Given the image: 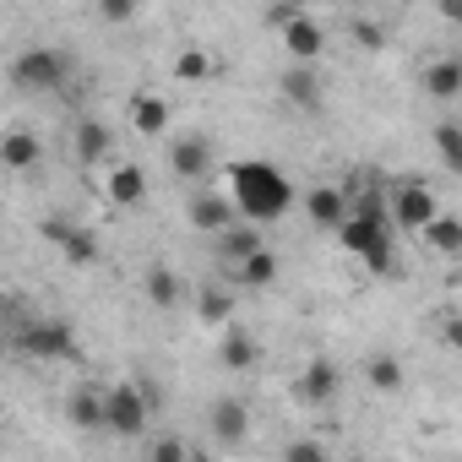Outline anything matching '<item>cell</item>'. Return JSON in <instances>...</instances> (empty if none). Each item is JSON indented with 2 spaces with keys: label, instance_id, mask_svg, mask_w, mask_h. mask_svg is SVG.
Segmentation results:
<instances>
[{
  "label": "cell",
  "instance_id": "cell-1",
  "mask_svg": "<svg viewBox=\"0 0 462 462\" xmlns=\"http://www.w3.org/2000/svg\"><path fill=\"white\" fill-rule=\"evenodd\" d=\"M228 185H235V207L245 223H278L289 207H294V185L278 163L267 158H240V163H228Z\"/></svg>",
  "mask_w": 462,
  "mask_h": 462
},
{
  "label": "cell",
  "instance_id": "cell-2",
  "mask_svg": "<svg viewBox=\"0 0 462 462\" xmlns=\"http://www.w3.org/2000/svg\"><path fill=\"white\" fill-rule=\"evenodd\" d=\"M71 77V55L55 50V44H28L17 60H12V82L23 93H60Z\"/></svg>",
  "mask_w": 462,
  "mask_h": 462
},
{
  "label": "cell",
  "instance_id": "cell-3",
  "mask_svg": "<svg viewBox=\"0 0 462 462\" xmlns=\"http://www.w3.org/2000/svg\"><path fill=\"white\" fill-rule=\"evenodd\" d=\"M147 419H152L147 386H131V381L109 386V430H104V435H115V440H142V435H147Z\"/></svg>",
  "mask_w": 462,
  "mask_h": 462
},
{
  "label": "cell",
  "instance_id": "cell-4",
  "mask_svg": "<svg viewBox=\"0 0 462 462\" xmlns=\"http://www.w3.org/2000/svg\"><path fill=\"white\" fill-rule=\"evenodd\" d=\"M440 217V201L424 180H402L392 190V228H402V235H424V228Z\"/></svg>",
  "mask_w": 462,
  "mask_h": 462
},
{
  "label": "cell",
  "instance_id": "cell-5",
  "mask_svg": "<svg viewBox=\"0 0 462 462\" xmlns=\"http://www.w3.org/2000/svg\"><path fill=\"white\" fill-rule=\"evenodd\" d=\"M17 348L33 354V359H77V332H71V321L44 316V321H33V327L17 332Z\"/></svg>",
  "mask_w": 462,
  "mask_h": 462
},
{
  "label": "cell",
  "instance_id": "cell-6",
  "mask_svg": "<svg viewBox=\"0 0 462 462\" xmlns=\"http://www.w3.org/2000/svg\"><path fill=\"white\" fill-rule=\"evenodd\" d=\"M337 392H343V370H337L332 359H310V365L300 370V381H294V397H300L305 408H332Z\"/></svg>",
  "mask_w": 462,
  "mask_h": 462
},
{
  "label": "cell",
  "instance_id": "cell-7",
  "mask_svg": "<svg viewBox=\"0 0 462 462\" xmlns=\"http://www.w3.org/2000/svg\"><path fill=\"white\" fill-rule=\"evenodd\" d=\"M66 419H71L82 435L109 430V386H93V381L71 386V397H66Z\"/></svg>",
  "mask_w": 462,
  "mask_h": 462
},
{
  "label": "cell",
  "instance_id": "cell-8",
  "mask_svg": "<svg viewBox=\"0 0 462 462\" xmlns=\"http://www.w3.org/2000/svg\"><path fill=\"white\" fill-rule=\"evenodd\" d=\"M207 430H212V440L217 446H245L251 440V408L240 402V397H217L212 408H207Z\"/></svg>",
  "mask_w": 462,
  "mask_h": 462
},
{
  "label": "cell",
  "instance_id": "cell-9",
  "mask_svg": "<svg viewBox=\"0 0 462 462\" xmlns=\"http://www.w3.org/2000/svg\"><path fill=\"white\" fill-rule=\"evenodd\" d=\"M348 212H354V201H348L343 185H310L305 190V217L316 228H327V235H337V228L348 223Z\"/></svg>",
  "mask_w": 462,
  "mask_h": 462
},
{
  "label": "cell",
  "instance_id": "cell-10",
  "mask_svg": "<svg viewBox=\"0 0 462 462\" xmlns=\"http://www.w3.org/2000/svg\"><path fill=\"white\" fill-rule=\"evenodd\" d=\"M169 174L190 180V185H207L212 180V147L201 136H174L169 142Z\"/></svg>",
  "mask_w": 462,
  "mask_h": 462
},
{
  "label": "cell",
  "instance_id": "cell-11",
  "mask_svg": "<svg viewBox=\"0 0 462 462\" xmlns=\"http://www.w3.org/2000/svg\"><path fill=\"white\" fill-rule=\"evenodd\" d=\"M240 207H235V196H217V190H196L190 196V228H201V235H228L240 217H235Z\"/></svg>",
  "mask_w": 462,
  "mask_h": 462
},
{
  "label": "cell",
  "instance_id": "cell-12",
  "mask_svg": "<svg viewBox=\"0 0 462 462\" xmlns=\"http://www.w3.org/2000/svg\"><path fill=\"white\" fill-rule=\"evenodd\" d=\"M262 251H267V245H262V228H256V223H245V217L228 228V235H217V240H212V256H217L228 273L245 267V262H251V256H262Z\"/></svg>",
  "mask_w": 462,
  "mask_h": 462
},
{
  "label": "cell",
  "instance_id": "cell-13",
  "mask_svg": "<svg viewBox=\"0 0 462 462\" xmlns=\"http://www.w3.org/2000/svg\"><path fill=\"white\" fill-rule=\"evenodd\" d=\"M283 50L294 55V66H316V55L327 50V28H321L316 17H305V12H300V17L283 28Z\"/></svg>",
  "mask_w": 462,
  "mask_h": 462
},
{
  "label": "cell",
  "instance_id": "cell-14",
  "mask_svg": "<svg viewBox=\"0 0 462 462\" xmlns=\"http://www.w3.org/2000/svg\"><path fill=\"white\" fill-rule=\"evenodd\" d=\"M217 365H223V370H235V375L256 370V365H262V348H256V337H251V332H240V327H228V332L217 337Z\"/></svg>",
  "mask_w": 462,
  "mask_h": 462
},
{
  "label": "cell",
  "instance_id": "cell-15",
  "mask_svg": "<svg viewBox=\"0 0 462 462\" xmlns=\"http://www.w3.org/2000/svg\"><path fill=\"white\" fill-rule=\"evenodd\" d=\"M278 88H283V98L294 104V109H321V77H316V66H289L283 77H278Z\"/></svg>",
  "mask_w": 462,
  "mask_h": 462
},
{
  "label": "cell",
  "instance_id": "cell-16",
  "mask_svg": "<svg viewBox=\"0 0 462 462\" xmlns=\"http://www.w3.org/2000/svg\"><path fill=\"white\" fill-rule=\"evenodd\" d=\"M0 163H6L12 174H28L44 163V142L33 131H6V142H0Z\"/></svg>",
  "mask_w": 462,
  "mask_h": 462
},
{
  "label": "cell",
  "instance_id": "cell-17",
  "mask_svg": "<svg viewBox=\"0 0 462 462\" xmlns=\"http://www.w3.org/2000/svg\"><path fill=\"white\" fill-rule=\"evenodd\" d=\"M125 115H131V131H136V136H163V131H169V104H163L158 93H136V98L125 104Z\"/></svg>",
  "mask_w": 462,
  "mask_h": 462
},
{
  "label": "cell",
  "instance_id": "cell-18",
  "mask_svg": "<svg viewBox=\"0 0 462 462\" xmlns=\"http://www.w3.org/2000/svg\"><path fill=\"white\" fill-rule=\"evenodd\" d=\"M71 147H77V163L98 169V163L109 158V147H115V131H109L104 120H82V125H77V136H71Z\"/></svg>",
  "mask_w": 462,
  "mask_h": 462
},
{
  "label": "cell",
  "instance_id": "cell-19",
  "mask_svg": "<svg viewBox=\"0 0 462 462\" xmlns=\"http://www.w3.org/2000/svg\"><path fill=\"white\" fill-rule=\"evenodd\" d=\"M180 300H185L180 273H174V267H163V262H152V267H147V305H152V310H174Z\"/></svg>",
  "mask_w": 462,
  "mask_h": 462
},
{
  "label": "cell",
  "instance_id": "cell-20",
  "mask_svg": "<svg viewBox=\"0 0 462 462\" xmlns=\"http://www.w3.org/2000/svg\"><path fill=\"white\" fill-rule=\"evenodd\" d=\"M365 381H370V392H386V397H392V392H402L408 375H402V359H397L392 348H375V354L365 359Z\"/></svg>",
  "mask_w": 462,
  "mask_h": 462
},
{
  "label": "cell",
  "instance_id": "cell-21",
  "mask_svg": "<svg viewBox=\"0 0 462 462\" xmlns=\"http://www.w3.org/2000/svg\"><path fill=\"white\" fill-rule=\"evenodd\" d=\"M109 201H115V207H142V201H147V174H142L136 163H120V169L109 174Z\"/></svg>",
  "mask_w": 462,
  "mask_h": 462
},
{
  "label": "cell",
  "instance_id": "cell-22",
  "mask_svg": "<svg viewBox=\"0 0 462 462\" xmlns=\"http://www.w3.org/2000/svg\"><path fill=\"white\" fill-rule=\"evenodd\" d=\"M424 88H430V98H457V93H462V60H457V55H440V60H430V71H424Z\"/></svg>",
  "mask_w": 462,
  "mask_h": 462
},
{
  "label": "cell",
  "instance_id": "cell-23",
  "mask_svg": "<svg viewBox=\"0 0 462 462\" xmlns=\"http://www.w3.org/2000/svg\"><path fill=\"white\" fill-rule=\"evenodd\" d=\"M424 245H430V251H440V256H457V251H462V217L440 212V217L424 228Z\"/></svg>",
  "mask_w": 462,
  "mask_h": 462
},
{
  "label": "cell",
  "instance_id": "cell-24",
  "mask_svg": "<svg viewBox=\"0 0 462 462\" xmlns=\"http://www.w3.org/2000/svg\"><path fill=\"white\" fill-rule=\"evenodd\" d=\"M228 278L245 283V289H273V283H278V256H273V251H262V256H251L245 267H235Z\"/></svg>",
  "mask_w": 462,
  "mask_h": 462
},
{
  "label": "cell",
  "instance_id": "cell-25",
  "mask_svg": "<svg viewBox=\"0 0 462 462\" xmlns=\"http://www.w3.org/2000/svg\"><path fill=\"white\" fill-rule=\"evenodd\" d=\"M60 256L71 262V267H98V256H104V245H98V235H93V228H82L77 223V235L60 245Z\"/></svg>",
  "mask_w": 462,
  "mask_h": 462
},
{
  "label": "cell",
  "instance_id": "cell-26",
  "mask_svg": "<svg viewBox=\"0 0 462 462\" xmlns=\"http://www.w3.org/2000/svg\"><path fill=\"white\" fill-rule=\"evenodd\" d=\"M196 316H201L207 327H223L228 316H235V300H228L223 289H201V294H196Z\"/></svg>",
  "mask_w": 462,
  "mask_h": 462
},
{
  "label": "cell",
  "instance_id": "cell-27",
  "mask_svg": "<svg viewBox=\"0 0 462 462\" xmlns=\"http://www.w3.org/2000/svg\"><path fill=\"white\" fill-rule=\"evenodd\" d=\"M435 152L446 158V169L462 174V125H457V120H440V125H435Z\"/></svg>",
  "mask_w": 462,
  "mask_h": 462
},
{
  "label": "cell",
  "instance_id": "cell-28",
  "mask_svg": "<svg viewBox=\"0 0 462 462\" xmlns=\"http://www.w3.org/2000/svg\"><path fill=\"white\" fill-rule=\"evenodd\" d=\"M174 77H180V82H207V77H212V60H207L201 50H180V55H174Z\"/></svg>",
  "mask_w": 462,
  "mask_h": 462
},
{
  "label": "cell",
  "instance_id": "cell-29",
  "mask_svg": "<svg viewBox=\"0 0 462 462\" xmlns=\"http://www.w3.org/2000/svg\"><path fill=\"white\" fill-rule=\"evenodd\" d=\"M147 462H190V446H185L180 435H152Z\"/></svg>",
  "mask_w": 462,
  "mask_h": 462
},
{
  "label": "cell",
  "instance_id": "cell-30",
  "mask_svg": "<svg viewBox=\"0 0 462 462\" xmlns=\"http://www.w3.org/2000/svg\"><path fill=\"white\" fill-rule=\"evenodd\" d=\"M283 462H332V457H327V446H321L316 435H294V440L283 446Z\"/></svg>",
  "mask_w": 462,
  "mask_h": 462
},
{
  "label": "cell",
  "instance_id": "cell-31",
  "mask_svg": "<svg viewBox=\"0 0 462 462\" xmlns=\"http://www.w3.org/2000/svg\"><path fill=\"white\" fill-rule=\"evenodd\" d=\"M39 235H44L50 245H66V240L77 235V223H71V217H60V212H50V217L39 223Z\"/></svg>",
  "mask_w": 462,
  "mask_h": 462
},
{
  "label": "cell",
  "instance_id": "cell-32",
  "mask_svg": "<svg viewBox=\"0 0 462 462\" xmlns=\"http://www.w3.org/2000/svg\"><path fill=\"white\" fill-rule=\"evenodd\" d=\"M348 28H354V39H359L365 50H381V44H386V28H381V23H370V17H354Z\"/></svg>",
  "mask_w": 462,
  "mask_h": 462
},
{
  "label": "cell",
  "instance_id": "cell-33",
  "mask_svg": "<svg viewBox=\"0 0 462 462\" xmlns=\"http://www.w3.org/2000/svg\"><path fill=\"white\" fill-rule=\"evenodd\" d=\"M98 17L104 23H136V0H104Z\"/></svg>",
  "mask_w": 462,
  "mask_h": 462
},
{
  "label": "cell",
  "instance_id": "cell-34",
  "mask_svg": "<svg viewBox=\"0 0 462 462\" xmlns=\"http://www.w3.org/2000/svg\"><path fill=\"white\" fill-rule=\"evenodd\" d=\"M440 332H446V348H451V354H462V310H457V316H451Z\"/></svg>",
  "mask_w": 462,
  "mask_h": 462
},
{
  "label": "cell",
  "instance_id": "cell-35",
  "mask_svg": "<svg viewBox=\"0 0 462 462\" xmlns=\"http://www.w3.org/2000/svg\"><path fill=\"white\" fill-rule=\"evenodd\" d=\"M440 17H446V23H462V0H446V6H440Z\"/></svg>",
  "mask_w": 462,
  "mask_h": 462
}]
</instances>
